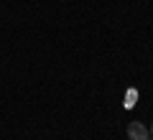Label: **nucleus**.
Masks as SVG:
<instances>
[{
  "label": "nucleus",
  "instance_id": "obj_1",
  "mask_svg": "<svg viewBox=\"0 0 153 140\" xmlns=\"http://www.w3.org/2000/svg\"><path fill=\"white\" fill-rule=\"evenodd\" d=\"M128 138L130 140H148L151 138V130H148L143 122L135 120V122H128Z\"/></svg>",
  "mask_w": 153,
  "mask_h": 140
},
{
  "label": "nucleus",
  "instance_id": "obj_2",
  "mask_svg": "<svg viewBox=\"0 0 153 140\" xmlns=\"http://www.w3.org/2000/svg\"><path fill=\"white\" fill-rule=\"evenodd\" d=\"M135 97H138V92H135V89L128 92V94H125V107H133V104H135Z\"/></svg>",
  "mask_w": 153,
  "mask_h": 140
},
{
  "label": "nucleus",
  "instance_id": "obj_3",
  "mask_svg": "<svg viewBox=\"0 0 153 140\" xmlns=\"http://www.w3.org/2000/svg\"><path fill=\"white\" fill-rule=\"evenodd\" d=\"M151 135H153V125H151Z\"/></svg>",
  "mask_w": 153,
  "mask_h": 140
},
{
  "label": "nucleus",
  "instance_id": "obj_4",
  "mask_svg": "<svg viewBox=\"0 0 153 140\" xmlns=\"http://www.w3.org/2000/svg\"><path fill=\"white\" fill-rule=\"evenodd\" d=\"M148 140H153V135H151V138H148Z\"/></svg>",
  "mask_w": 153,
  "mask_h": 140
}]
</instances>
